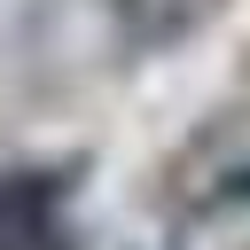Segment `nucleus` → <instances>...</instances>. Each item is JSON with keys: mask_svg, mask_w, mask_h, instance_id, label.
Instances as JSON below:
<instances>
[{"mask_svg": "<svg viewBox=\"0 0 250 250\" xmlns=\"http://www.w3.org/2000/svg\"><path fill=\"white\" fill-rule=\"evenodd\" d=\"M62 195V172H0V250H78Z\"/></svg>", "mask_w": 250, "mask_h": 250, "instance_id": "nucleus-1", "label": "nucleus"}]
</instances>
